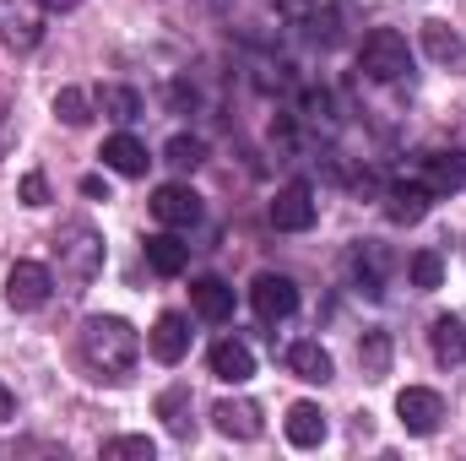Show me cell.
<instances>
[{"label":"cell","mask_w":466,"mask_h":461,"mask_svg":"<svg viewBox=\"0 0 466 461\" xmlns=\"http://www.w3.org/2000/svg\"><path fill=\"white\" fill-rule=\"evenodd\" d=\"M418 179H423L434 196H456V190L466 185V152L461 147H440V152H429Z\"/></svg>","instance_id":"30bf717a"},{"label":"cell","mask_w":466,"mask_h":461,"mask_svg":"<svg viewBox=\"0 0 466 461\" xmlns=\"http://www.w3.org/2000/svg\"><path fill=\"white\" fill-rule=\"evenodd\" d=\"M0 44L11 55H33L44 44V0H0Z\"/></svg>","instance_id":"277c9868"},{"label":"cell","mask_w":466,"mask_h":461,"mask_svg":"<svg viewBox=\"0 0 466 461\" xmlns=\"http://www.w3.org/2000/svg\"><path fill=\"white\" fill-rule=\"evenodd\" d=\"M93 104H98V115H109L115 125H130V119H141V93H136V87H119V82L98 87V93H93Z\"/></svg>","instance_id":"cb8c5ba5"},{"label":"cell","mask_w":466,"mask_h":461,"mask_svg":"<svg viewBox=\"0 0 466 461\" xmlns=\"http://www.w3.org/2000/svg\"><path fill=\"white\" fill-rule=\"evenodd\" d=\"M157 456V446L147 440V435H119L104 446V461H152Z\"/></svg>","instance_id":"f1b7e54d"},{"label":"cell","mask_w":466,"mask_h":461,"mask_svg":"<svg viewBox=\"0 0 466 461\" xmlns=\"http://www.w3.org/2000/svg\"><path fill=\"white\" fill-rule=\"evenodd\" d=\"M147 347H152L157 364H179V358L190 353V321H185V315H157V326H152Z\"/></svg>","instance_id":"5bb4252c"},{"label":"cell","mask_w":466,"mask_h":461,"mask_svg":"<svg viewBox=\"0 0 466 461\" xmlns=\"http://www.w3.org/2000/svg\"><path fill=\"white\" fill-rule=\"evenodd\" d=\"M249 304H255V315H260L266 326H277V321H288V315L299 310V282L282 277V271H260V277L249 282Z\"/></svg>","instance_id":"52a82bcc"},{"label":"cell","mask_w":466,"mask_h":461,"mask_svg":"<svg viewBox=\"0 0 466 461\" xmlns=\"http://www.w3.org/2000/svg\"><path fill=\"white\" fill-rule=\"evenodd\" d=\"M152 218H157L163 229H196V223H201V196H196L190 185H163V190L152 196Z\"/></svg>","instance_id":"9c48e42d"},{"label":"cell","mask_w":466,"mask_h":461,"mask_svg":"<svg viewBox=\"0 0 466 461\" xmlns=\"http://www.w3.org/2000/svg\"><path fill=\"white\" fill-rule=\"evenodd\" d=\"M315 185L309 179H288L282 190H277V201H271V229L277 233H304L315 229Z\"/></svg>","instance_id":"5b68a950"},{"label":"cell","mask_w":466,"mask_h":461,"mask_svg":"<svg viewBox=\"0 0 466 461\" xmlns=\"http://www.w3.org/2000/svg\"><path fill=\"white\" fill-rule=\"evenodd\" d=\"M76 347H82V364L98 380H125L136 369V358H141V332L130 321H119V315H93V321H82Z\"/></svg>","instance_id":"6da1fadb"},{"label":"cell","mask_w":466,"mask_h":461,"mask_svg":"<svg viewBox=\"0 0 466 461\" xmlns=\"http://www.w3.org/2000/svg\"><path fill=\"white\" fill-rule=\"evenodd\" d=\"M385 271H390V255H385L380 244H363V250L352 255V277H358V293L380 299V293H385Z\"/></svg>","instance_id":"7402d4cb"},{"label":"cell","mask_w":466,"mask_h":461,"mask_svg":"<svg viewBox=\"0 0 466 461\" xmlns=\"http://www.w3.org/2000/svg\"><path fill=\"white\" fill-rule=\"evenodd\" d=\"M282 429H288V440H293L299 451H315V446H320V440L331 435V424H326V413H320L315 402H293V407H288V424H282Z\"/></svg>","instance_id":"2e32d148"},{"label":"cell","mask_w":466,"mask_h":461,"mask_svg":"<svg viewBox=\"0 0 466 461\" xmlns=\"http://www.w3.org/2000/svg\"><path fill=\"white\" fill-rule=\"evenodd\" d=\"M98 115V104H93V93H82V87H60L55 93V119H66V125H87V119Z\"/></svg>","instance_id":"484cf974"},{"label":"cell","mask_w":466,"mask_h":461,"mask_svg":"<svg viewBox=\"0 0 466 461\" xmlns=\"http://www.w3.org/2000/svg\"><path fill=\"white\" fill-rule=\"evenodd\" d=\"M22 201H27V207H44V201H49V179H44V174H27V179H22Z\"/></svg>","instance_id":"f546056e"},{"label":"cell","mask_w":466,"mask_h":461,"mask_svg":"<svg viewBox=\"0 0 466 461\" xmlns=\"http://www.w3.org/2000/svg\"><path fill=\"white\" fill-rule=\"evenodd\" d=\"M212 424H218V435H228V440H260V429H266V424H260V407H255V402H244V396H238V402H218V407H212Z\"/></svg>","instance_id":"7c38bea8"},{"label":"cell","mask_w":466,"mask_h":461,"mask_svg":"<svg viewBox=\"0 0 466 461\" xmlns=\"http://www.w3.org/2000/svg\"><path fill=\"white\" fill-rule=\"evenodd\" d=\"M163 158H168L174 169H201V163H207V141H201V136H174V141L163 147Z\"/></svg>","instance_id":"83f0119b"},{"label":"cell","mask_w":466,"mask_h":461,"mask_svg":"<svg viewBox=\"0 0 466 461\" xmlns=\"http://www.w3.org/2000/svg\"><path fill=\"white\" fill-rule=\"evenodd\" d=\"M157 418H163V429L174 440H190V429H196V418H190V385H168L157 396Z\"/></svg>","instance_id":"603a6c76"},{"label":"cell","mask_w":466,"mask_h":461,"mask_svg":"<svg viewBox=\"0 0 466 461\" xmlns=\"http://www.w3.org/2000/svg\"><path fill=\"white\" fill-rule=\"evenodd\" d=\"M358 364H363V374L369 380H385L390 374V332H363V343H358Z\"/></svg>","instance_id":"d4e9b609"},{"label":"cell","mask_w":466,"mask_h":461,"mask_svg":"<svg viewBox=\"0 0 466 461\" xmlns=\"http://www.w3.org/2000/svg\"><path fill=\"white\" fill-rule=\"evenodd\" d=\"M55 261H60V282L71 293H82L98 271H104V233L93 223H66L55 233Z\"/></svg>","instance_id":"7a4b0ae2"},{"label":"cell","mask_w":466,"mask_h":461,"mask_svg":"<svg viewBox=\"0 0 466 461\" xmlns=\"http://www.w3.org/2000/svg\"><path fill=\"white\" fill-rule=\"evenodd\" d=\"M98 158H104V163H109L115 174H125V179H141V174H147V163H152V158H147V147H141V141H136L130 130H119V136H109Z\"/></svg>","instance_id":"ac0fdd59"},{"label":"cell","mask_w":466,"mask_h":461,"mask_svg":"<svg viewBox=\"0 0 466 461\" xmlns=\"http://www.w3.org/2000/svg\"><path fill=\"white\" fill-rule=\"evenodd\" d=\"M396 418H401L407 435H434V429L445 424V396L429 391V385H407V391L396 396Z\"/></svg>","instance_id":"ba28073f"},{"label":"cell","mask_w":466,"mask_h":461,"mask_svg":"<svg viewBox=\"0 0 466 461\" xmlns=\"http://www.w3.org/2000/svg\"><path fill=\"white\" fill-rule=\"evenodd\" d=\"M49 293H55V271H49L44 261H16V266L5 271V299H11V310H44Z\"/></svg>","instance_id":"8992f818"},{"label":"cell","mask_w":466,"mask_h":461,"mask_svg":"<svg viewBox=\"0 0 466 461\" xmlns=\"http://www.w3.org/2000/svg\"><path fill=\"white\" fill-rule=\"evenodd\" d=\"M147 266H152L157 277H179V271L190 266V244H185L179 233H152V239H147Z\"/></svg>","instance_id":"ffe728a7"},{"label":"cell","mask_w":466,"mask_h":461,"mask_svg":"<svg viewBox=\"0 0 466 461\" xmlns=\"http://www.w3.org/2000/svg\"><path fill=\"white\" fill-rule=\"evenodd\" d=\"M407 277H412V288L434 293V288L445 282V261H440V250H418V255L407 261Z\"/></svg>","instance_id":"4316f807"},{"label":"cell","mask_w":466,"mask_h":461,"mask_svg":"<svg viewBox=\"0 0 466 461\" xmlns=\"http://www.w3.org/2000/svg\"><path fill=\"white\" fill-rule=\"evenodd\" d=\"M207 364H212V374H218V380H228V385H244V380L255 374V353L238 343V337H223V343H212Z\"/></svg>","instance_id":"9a60e30c"},{"label":"cell","mask_w":466,"mask_h":461,"mask_svg":"<svg viewBox=\"0 0 466 461\" xmlns=\"http://www.w3.org/2000/svg\"><path fill=\"white\" fill-rule=\"evenodd\" d=\"M190 304H196L201 321H218V326H223L233 315V288L223 277H196V282H190Z\"/></svg>","instance_id":"e0dca14e"},{"label":"cell","mask_w":466,"mask_h":461,"mask_svg":"<svg viewBox=\"0 0 466 461\" xmlns=\"http://www.w3.org/2000/svg\"><path fill=\"white\" fill-rule=\"evenodd\" d=\"M358 71H363L369 82H401V77L412 71L407 38H401L396 27H374V33L363 38V49H358Z\"/></svg>","instance_id":"3957f363"},{"label":"cell","mask_w":466,"mask_h":461,"mask_svg":"<svg viewBox=\"0 0 466 461\" xmlns=\"http://www.w3.org/2000/svg\"><path fill=\"white\" fill-rule=\"evenodd\" d=\"M288 369H293L299 380H309V385H326L337 364H331V353H326L320 343H293L288 347Z\"/></svg>","instance_id":"44dd1931"},{"label":"cell","mask_w":466,"mask_h":461,"mask_svg":"<svg viewBox=\"0 0 466 461\" xmlns=\"http://www.w3.org/2000/svg\"><path fill=\"white\" fill-rule=\"evenodd\" d=\"M82 0H44V11H76Z\"/></svg>","instance_id":"1f68e13d"},{"label":"cell","mask_w":466,"mask_h":461,"mask_svg":"<svg viewBox=\"0 0 466 461\" xmlns=\"http://www.w3.org/2000/svg\"><path fill=\"white\" fill-rule=\"evenodd\" d=\"M277 5H282V11H304L309 0H277Z\"/></svg>","instance_id":"d6a6232c"},{"label":"cell","mask_w":466,"mask_h":461,"mask_svg":"<svg viewBox=\"0 0 466 461\" xmlns=\"http://www.w3.org/2000/svg\"><path fill=\"white\" fill-rule=\"evenodd\" d=\"M429 347H434V364H445V369L466 364V321L461 315H434L429 321Z\"/></svg>","instance_id":"4fadbf2b"},{"label":"cell","mask_w":466,"mask_h":461,"mask_svg":"<svg viewBox=\"0 0 466 461\" xmlns=\"http://www.w3.org/2000/svg\"><path fill=\"white\" fill-rule=\"evenodd\" d=\"M16 418V396H11V385L0 380V424H11Z\"/></svg>","instance_id":"4dcf8cb0"},{"label":"cell","mask_w":466,"mask_h":461,"mask_svg":"<svg viewBox=\"0 0 466 461\" xmlns=\"http://www.w3.org/2000/svg\"><path fill=\"white\" fill-rule=\"evenodd\" d=\"M423 49H429V60L434 66H451V71H466V44L456 27H445V22H423Z\"/></svg>","instance_id":"d6986e66"},{"label":"cell","mask_w":466,"mask_h":461,"mask_svg":"<svg viewBox=\"0 0 466 461\" xmlns=\"http://www.w3.org/2000/svg\"><path fill=\"white\" fill-rule=\"evenodd\" d=\"M429 201H434V190L423 179H401V185L385 190V218L390 223H423L429 218Z\"/></svg>","instance_id":"8fae6325"}]
</instances>
